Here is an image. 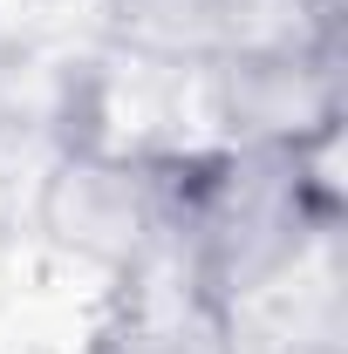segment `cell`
Masks as SVG:
<instances>
[{"instance_id": "obj_1", "label": "cell", "mask_w": 348, "mask_h": 354, "mask_svg": "<svg viewBox=\"0 0 348 354\" xmlns=\"http://www.w3.org/2000/svg\"><path fill=\"white\" fill-rule=\"evenodd\" d=\"M328 225L335 191L321 177V150L218 143L157 164V232L218 307L280 286Z\"/></svg>"}, {"instance_id": "obj_2", "label": "cell", "mask_w": 348, "mask_h": 354, "mask_svg": "<svg viewBox=\"0 0 348 354\" xmlns=\"http://www.w3.org/2000/svg\"><path fill=\"white\" fill-rule=\"evenodd\" d=\"M103 14L137 55L205 75L301 35H335V0H103Z\"/></svg>"}, {"instance_id": "obj_3", "label": "cell", "mask_w": 348, "mask_h": 354, "mask_svg": "<svg viewBox=\"0 0 348 354\" xmlns=\"http://www.w3.org/2000/svg\"><path fill=\"white\" fill-rule=\"evenodd\" d=\"M218 116L232 143H280V150H328L342 116V41L301 35V41L260 48L246 62L212 68Z\"/></svg>"}]
</instances>
